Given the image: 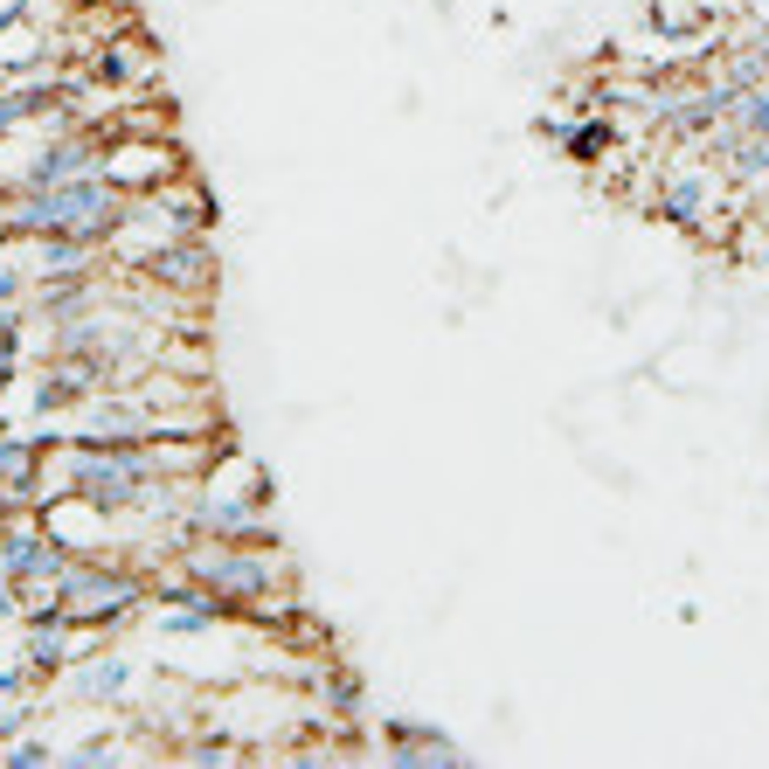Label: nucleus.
Segmentation results:
<instances>
[{
	"instance_id": "obj_1",
	"label": "nucleus",
	"mask_w": 769,
	"mask_h": 769,
	"mask_svg": "<svg viewBox=\"0 0 769 769\" xmlns=\"http://www.w3.org/2000/svg\"><path fill=\"white\" fill-rule=\"evenodd\" d=\"M28 472H35V457H28L21 444H7V451H0V506L28 500Z\"/></svg>"
}]
</instances>
